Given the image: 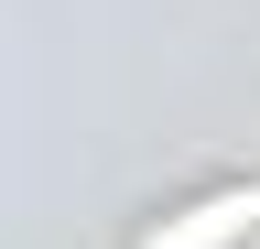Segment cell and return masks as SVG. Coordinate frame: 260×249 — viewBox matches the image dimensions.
<instances>
[{
    "instance_id": "6da1fadb",
    "label": "cell",
    "mask_w": 260,
    "mask_h": 249,
    "mask_svg": "<svg viewBox=\"0 0 260 249\" xmlns=\"http://www.w3.org/2000/svg\"><path fill=\"white\" fill-rule=\"evenodd\" d=\"M239 217H260V195H217V206H195V228H184L174 249H217L228 228H239ZM152 249H162V238H152Z\"/></svg>"
}]
</instances>
